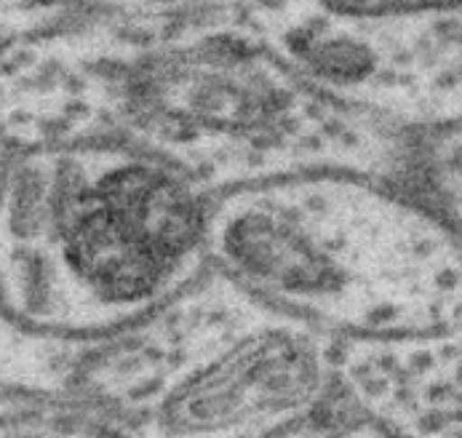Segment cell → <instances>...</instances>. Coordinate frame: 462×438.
<instances>
[{
    "label": "cell",
    "mask_w": 462,
    "mask_h": 438,
    "mask_svg": "<svg viewBox=\"0 0 462 438\" xmlns=\"http://www.w3.org/2000/svg\"><path fill=\"white\" fill-rule=\"evenodd\" d=\"M339 398L401 438H462V318L422 334L339 340Z\"/></svg>",
    "instance_id": "obj_7"
},
{
    "label": "cell",
    "mask_w": 462,
    "mask_h": 438,
    "mask_svg": "<svg viewBox=\"0 0 462 438\" xmlns=\"http://www.w3.org/2000/svg\"><path fill=\"white\" fill-rule=\"evenodd\" d=\"M411 185L449 222L462 247V126L420 139Z\"/></svg>",
    "instance_id": "obj_8"
},
{
    "label": "cell",
    "mask_w": 462,
    "mask_h": 438,
    "mask_svg": "<svg viewBox=\"0 0 462 438\" xmlns=\"http://www.w3.org/2000/svg\"><path fill=\"white\" fill-rule=\"evenodd\" d=\"M249 16L331 99L420 139L462 126V0H254Z\"/></svg>",
    "instance_id": "obj_5"
},
{
    "label": "cell",
    "mask_w": 462,
    "mask_h": 438,
    "mask_svg": "<svg viewBox=\"0 0 462 438\" xmlns=\"http://www.w3.org/2000/svg\"><path fill=\"white\" fill-rule=\"evenodd\" d=\"M11 153H14V147L0 136V182H3V174H5V169H8V161H11Z\"/></svg>",
    "instance_id": "obj_11"
},
{
    "label": "cell",
    "mask_w": 462,
    "mask_h": 438,
    "mask_svg": "<svg viewBox=\"0 0 462 438\" xmlns=\"http://www.w3.org/2000/svg\"><path fill=\"white\" fill-rule=\"evenodd\" d=\"M339 340L208 267L110 340V372L142 438H270L342 401Z\"/></svg>",
    "instance_id": "obj_4"
},
{
    "label": "cell",
    "mask_w": 462,
    "mask_h": 438,
    "mask_svg": "<svg viewBox=\"0 0 462 438\" xmlns=\"http://www.w3.org/2000/svg\"><path fill=\"white\" fill-rule=\"evenodd\" d=\"M305 172L217 192L208 267L337 340L406 337L462 318V247L420 190Z\"/></svg>",
    "instance_id": "obj_3"
},
{
    "label": "cell",
    "mask_w": 462,
    "mask_h": 438,
    "mask_svg": "<svg viewBox=\"0 0 462 438\" xmlns=\"http://www.w3.org/2000/svg\"><path fill=\"white\" fill-rule=\"evenodd\" d=\"M211 192L113 139L14 147L0 182V308L62 337H105L208 273Z\"/></svg>",
    "instance_id": "obj_2"
},
{
    "label": "cell",
    "mask_w": 462,
    "mask_h": 438,
    "mask_svg": "<svg viewBox=\"0 0 462 438\" xmlns=\"http://www.w3.org/2000/svg\"><path fill=\"white\" fill-rule=\"evenodd\" d=\"M113 139L217 195L305 172L414 182L420 136L316 89L249 8L94 16L62 139Z\"/></svg>",
    "instance_id": "obj_1"
},
{
    "label": "cell",
    "mask_w": 462,
    "mask_h": 438,
    "mask_svg": "<svg viewBox=\"0 0 462 438\" xmlns=\"http://www.w3.org/2000/svg\"><path fill=\"white\" fill-rule=\"evenodd\" d=\"M91 340L24 326L0 308V438H142L94 377Z\"/></svg>",
    "instance_id": "obj_6"
},
{
    "label": "cell",
    "mask_w": 462,
    "mask_h": 438,
    "mask_svg": "<svg viewBox=\"0 0 462 438\" xmlns=\"http://www.w3.org/2000/svg\"><path fill=\"white\" fill-rule=\"evenodd\" d=\"M339 406H342V404H339ZM345 406H347V404H345ZM337 412H339V409H337ZM337 412H334V417H331L327 438H401L396 436L393 431H388L385 425H380V423H374V420H369V417L353 412L350 406H347L350 415H337Z\"/></svg>",
    "instance_id": "obj_10"
},
{
    "label": "cell",
    "mask_w": 462,
    "mask_h": 438,
    "mask_svg": "<svg viewBox=\"0 0 462 438\" xmlns=\"http://www.w3.org/2000/svg\"><path fill=\"white\" fill-rule=\"evenodd\" d=\"M97 11L113 14H171V11H203V8H249L254 0H72Z\"/></svg>",
    "instance_id": "obj_9"
}]
</instances>
